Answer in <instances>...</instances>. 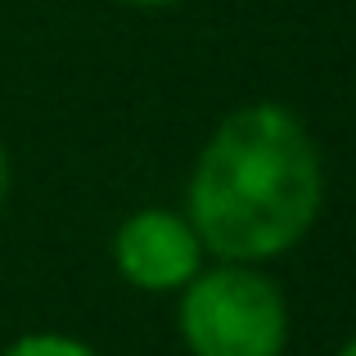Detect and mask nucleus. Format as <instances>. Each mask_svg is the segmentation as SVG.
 Listing matches in <instances>:
<instances>
[{
    "label": "nucleus",
    "mask_w": 356,
    "mask_h": 356,
    "mask_svg": "<svg viewBox=\"0 0 356 356\" xmlns=\"http://www.w3.org/2000/svg\"><path fill=\"white\" fill-rule=\"evenodd\" d=\"M321 158L280 104H248L208 140L190 176V226L221 261L289 252L321 212Z\"/></svg>",
    "instance_id": "nucleus-1"
},
{
    "label": "nucleus",
    "mask_w": 356,
    "mask_h": 356,
    "mask_svg": "<svg viewBox=\"0 0 356 356\" xmlns=\"http://www.w3.org/2000/svg\"><path fill=\"white\" fill-rule=\"evenodd\" d=\"M181 334L194 356H280L289 312L280 289L248 261L194 275L181 298Z\"/></svg>",
    "instance_id": "nucleus-2"
},
{
    "label": "nucleus",
    "mask_w": 356,
    "mask_h": 356,
    "mask_svg": "<svg viewBox=\"0 0 356 356\" xmlns=\"http://www.w3.org/2000/svg\"><path fill=\"white\" fill-rule=\"evenodd\" d=\"M113 257H118V270L136 289L167 293V289H185L199 275L203 243L190 221L172 217L163 208H149V212H136L131 221H122L113 239Z\"/></svg>",
    "instance_id": "nucleus-3"
},
{
    "label": "nucleus",
    "mask_w": 356,
    "mask_h": 356,
    "mask_svg": "<svg viewBox=\"0 0 356 356\" xmlns=\"http://www.w3.org/2000/svg\"><path fill=\"white\" fill-rule=\"evenodd\" d=\"M5 356H95V352L77 339H63V334H27Z\"/></svg>",
    "instance_id": "nucleus-4"
},
{
    "label": "nucleus",
    "mask_w": 356,
    "mask_h": 356,
    "mask_svg": "<svg viewBox=\"0 0 356 356\" xmlns=\"http://www.w3.org/2000/svg\"><path fill=\"white\" fill-rule=\"evenodd\" d=\"M5 194H9V163H5V149H0V208H5Z\"/></svg>",
    "instance_id": "nucleus-5"
},
{
    "label": "nucleus",
    "mask_w": 356,
    "mask_h": 356,
    "mask_svg": "<svg viewBox=\"0 0 356 356\" xmlns=\"http://www.w3.org/2000/svg\"><path fill=\"white\" fill-rule=\"evenodd\" d=\"M122 5H140V9H158V5H176V0H122Z\"/></svg>",
    "instance_id": "nucleus-6"
},
{
    "label": "nucleus",
    "mask_w": 356,
    "mask_h": 356,
    "mask_svg": "<svg viewBox=\"0 0 356 356\" xmlns=\"http://www.w3.org/2000/svg\"><path fill=\"white\" fill-rule=\"evenodd\" d=\"M339 356H356V339H352V343H348V348H343Z\"/></svg>",
    "instance_id": "nucleus-7"
}]
</instances>
